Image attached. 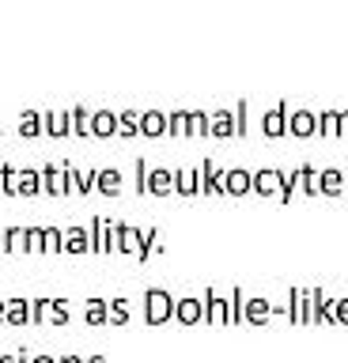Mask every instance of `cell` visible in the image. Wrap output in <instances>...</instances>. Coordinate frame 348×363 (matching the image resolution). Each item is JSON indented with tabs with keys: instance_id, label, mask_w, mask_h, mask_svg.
Listing matches in <instances>:
<instances>
[{
	"instance_id": "cell-1",
	"label": "cell",
	"mask_w": 348,
	"mask_h": 363,
	"mask_svg": "<svg viewBox=\"0 0 348 363\" xmlns=\"http://www.w3.org/2000/svg\"><path fill=\"white\" fill-rule=\"evenodd\" d=\"M174 306L178 303L163 288H148V291H144V322H148V325H163L167 318L174 314Z\"/></svg>"
},
{
	"instance_id": "cell-2",
	"label": "cell",
	"mask_w": 348,
	"mask_h": 363,
	"mask_svg": "<svg viewBox=\"0 0 348 363\" xmlns=\"http://www.w3.org/2000/svg\"><path fill=\"white\" fill-rule=\"evenodd\" d=\"M42 189H46L50 197H64V193H69V178H64L61 163H46V167H42Z\"/></svg>"
},
{
	"instance_id": "cell-3",
	"label": "cell",
	"mask_w": 348,
	"mask_h": 363,
	"mask_svg": "<svg viewBox=\"0 0 348 363\" xmlns=\"http://www.w3.org/2000/svg\"><path fill=\"white\" fill-rule=\"evenodd\" d=\"M42 121H46V136L53 140L72 133V110H42Z\"/></svg>"
},
{
	"instance_id": "cell-4",
	"label": "cell",
	"mask_w": 348,
	"mask_h": 363,
	"mask_svg": "<svg viewBox=\"0 0 348 363\" xmlns=\"http://www.w3.org/2000/svg\"><path fill=\"white\" fill-rule=\"evenodd\" d=\"M8 325H35V299H23V295L8 299Z\"/></svg>"
},
{
	"instance_id": "cell-5",
	"label": "cell",
	"mask_w": 348,
	"mask_h": 363,
	"mask_svg": "<svg viewBox=\"0 0 348 363\" xmlns=\"http://www.w3.org/2000/svg\"><path fill=\"white\" fill-rule=\"evenodd\" d=\"M64 254H91V227H64Z\"/></svg>"
},
{
	"instance_id": "cell-6",
	"label": "cell",
	"mask_w": 348,
	"mask_h": 363,
	"mask_svg": "<svg viewBox=\"0 0 348 363\" xmlns=\"http://www.w3.org/2000/svg\"><path fill=\"white\" fill-rule=\"evenodd\" d=\"M16 129L23 140H35V136L46 133V121H42V110H23L19 113V121H16Z\"/></svg>"
},
{
	"instance_id": "cell-7",
	"label": "cell",
	"mask_w": 348,
	"mask_h": 363,
	"mask_svg": "<svg viewBox=\"0 0 348 363\" xmlns=\"http://www.w3.org/2000/svg\"><path fill=\"white\" fill-rule=\"evenodd\" d=\"M42 189V167H19V197H38Z\"/></svg>"
},
{
	"instance_id": "cell-8",
	"label": "cell",
	"mask_w": 348,
	"mask_h": 363,
	"mask_svg": "<svg viewBox=\"0 0 348 363\" xmlns=\"http://www.w3.org/2000/svg\"><path fill=\"white\" fill-rule=\"evenodd\" d=\"M140 246H144V235L137 227L118 223V254H140Z\"/></svg>"
},
{
	"instance_id": "cell-9",
	"label": "cell",
	"mask_w": 348,
	"mask_h": 363,
	"mask_svg": "<svg viewBox=\"0 0 348 363\" xmlns=\"http://www.w3.org/2000/svg\"><path fill=\"white\" fill-rule=\"evenodd\" d=\"M167 129H171V121H167L163 110H144L140 113V133L144 136H163Z\"/></svg>"
},
{
	"instance_id": "cell-10",
	"label": "cell",
	"mask_w": 348,
	"mask_h": 363,
	"mask_svg": "<svg viewBox=\"0 0 348 363\" xmlns=\"http://www.w3.org/2000/svg\"><path fill=\"white\" fill-rule=\"evenodd\" d=\"M95 189L106 193V197H118V193H121V170H118V167H99Z\"/></svg>"
},
{
	"instance_id": "cell-11",
	"label": "cell",
	"mask_w": 348,
	"mask_h": 363,
	"mask_svg": "<svg viewBox=\"0 0 348 363\" xmlns=\"http://www.w3.org/2000/svg\"><path fill=\"white\" fill-rule=\"evenodd\" d=\"M84 322L87 325H106L110 322V299H99V295L87 299L84 303Z\"/></svg>"
},
{
	"instance_id": "cell-12",
	"label": "cell",
	"mask_w": 348,
	"mask_h": 363,
	"mask_svg": "<svg viewBox=\"0 0 348 363\" xmlns=\"http://www.w3.org/2000/svg\"><path fill=\"white\" fill-rule=\"evenodd\" d=\"M91 133L95 136H118V110H95L91 113Z\"/></svg>"
},
{
	"instance_id": "cell-13",
	"label": "cell",
	"mask_w": 348,
	"mask_h": 363,
	"mask_svg": "<svg viewBox=\"0 0 348 363\" xmlns=\"http://www.w3.org/2000/svg\"><path fill=\"white\" fill-rule=\"evenodd\" d=\"M91 113H95V110H87V106H72V133L80 136V140L95 136V133H91Z\"/></svg>"
},
{
	"instance_id": "cell-14",
	"label": "cell",
	"mask_w": 348,
	"mask_h": 363,
	"mask_svg": "<svg viewBox=\"0 0 348 363\" xmlns=\"http://www.w3.org/2000/svg\"><path fill=\"white\" fill-rule=\"evenodd\" d=\"M27 250V227H4V254H23Z\"/></svg>"
},
{
	"instance_id": "cell-15",
	"label": "cell",
	"mask_w": 348,
	"mask_h": 363,
	"mask_svg": "<svg viewBox=\"0 0 348 363\" xmlns=\"http://www.w3.org/2000/svg\"><path fill=\"white\" fill-rule=\"evenodd\" d=\"M140 133V113L137 110H118V136H137Z\"/></svg>"
},
{
	"instance_id": "cell-16",
	"label": "cell",
	"mask_w": 348,
	"mask_h": 363,
	"mask_svg": "<svg viewBox=\"0 0 348 363\" xmlns=\"http://www.w3.org/2000/svg\"><path fill=\"white\" fill-rule=\"evenodd\" d=\"M174 189V178H171V170H148V193H159V197H163V193H171Z\"/></svg>"
},
{
	"instance_id": "cell-17",
	"label": "cell",
	"mask_w": 348,
	"mask_h": 363,
	"mask_svg": "<svg viewBox=\"0 0 348 363\" xmlns=\"http://www.w3.org/2000/svg\"><path fill=\"white\" fill-rule=\"evenodd\" d=\"M0 193L19 197V170H16L12 163H0Z\"/></svg>"
},
{
	"instance_id": "cell-18",
	"label": "cell",
	"mask_w": 348,
	"mask_h": 363,
	"mask_svg": "<svg viewBox=\"0 0 348 363\" xmlns=\"http://www.w3.org/2000/svg\"><path fill=\"white\" fill-rule=\"evenodd\" d=\"M50 325H69L72 322V311H69V299H50V314H46Z\"/></svg>"
},
{
	"instance_id": "cell-19",
	"label": "cell",
	"mask_w": 348,
	"mask_h": 363,
	"mask_svg": "<svg viewBox=\"0 0 348 363\" xmlns=\"http://www.w3.org/2000/svg\"><path fill=\"white\" fill-rule=\"evenodd\" d=\"M110 325H129V299L125 295L110 299Z\"/></svg>"
},
{
	"instance_id": "cell-20",
	"label": "cell",
	"mask_w": 348,
	"mask_h": 363,
	"mask_svg": "<svg viewBox=\"0 0 348 363\" xmlns=\"http://www.w3.org/2000/svg\"><path fill=\"white\" fill-rule=\"evenodd\" d=\"M27 250L30 254H46V227H27Z\"/></svg>"
},
{
	"instance_id": "cell-21",
	"label": "cell",
	"mask_w": 348,
	"mask_h": 363,
	"mask_svg": "<svg viewBox=\"0 0 348 363\" xmlns=\"http://www.w3.org/2000/svg\"><path fill=\"white\" fill-rule=\"evenodd\" d=\"M174 314H178V322H197V314H201V303L197 299H182V303H178L174 306Z\"/></svg>"
},
{
	"instance_id": "cell-22",
	"label": "cell",
	"mask_w": 348,
	"mask_h": 363,
	"mask_svg": "<svg viewBox=\"0 0 348 363\" xmlns=\"http://www.w3.org/2000/svg\"><path fill=\"white\" fill-rule=\"evenodd\" d=\"M46 254H64V227H46Z\"/></svg>"
},
{
	"instance_id": "cell-23",
	"label": "cell",
	"mask_w": 348,
	"mask_h": 363,
	"mask_svg": "<svg viewBox=\"0 0 348 363\" xmlns=\"http://www.w3.org/2000/svg\"><path fill=\"white\" fill-rule=\"evenodd\" d=\"M174 189H182V193H193V189H197V182H193V170H178V174H174Z\"/></svg>"
},
{
	"instance_id": "cell-24",
	"label": "cell",
	"mask_w": 348,
	"mask_h": 363,
	"mask_svg": "<svg viewBox=\"0 0 348 363\" xmlns=\"http://www.w3.org/2000/svg\"><path fill=\"white\" fill-rule=\"evenodd\" d=\"M155 238H159V231H148V235H144V246H140V261H148L152 254H155Z\"/></svg>"
},
{
	"instance_id": "cell-25",
	"label": "cell",
	"mask_w": 348,
	"mask_h": 363,
	"mask_svg": "<svg viewBox=\"0 0 348 363\" xmlns=\"http://www.w3.org/2000/svg\"><path fill=\"white\" fill-rule=\"evenodd\" d=\"M46 314H50V299L42 295V299H35V325H46Z\"/></svg>"
},
{
	"instance_id": "cell-26",
	"label": "cell",
	"mask_w": 348,
	"mask_h": 363,
	"mask_svg": "<svg viewBox=\"0 0 348 363\" xmlns=\"http://www.w3.org/2000/svg\"><path fill=\"white\" fill-rule=\"evenodd\" d=\"M137 193H148V163L137 159Z\"/></svg>"
},
{
	"instance_id": "cell-27",
	"label": "cell",
	"mask_w": 348,
	"mask_h": 363,
	"mask_svg": "<svg viewBox=\"0 0 348 363\" xmlns=\"http://www.w3.org/2000/svg\"><path fill=\"white\" fill-rule=\"evenodd\" d=\"M189 121H193V118H189V113H182V110H178V113H171V133H182Z\"/></svg>"
},
{
	"instance_id": "cell-28",
	"label": "cell",
	"mask_w": 348,
	"mask_h": 363,
	"mask_svg": "<svg viewBox=\"0 0 348 363\" xmlns=\"http://www.w3.org/2000/svg\"><path fill=\"white\" fill-rule=\"evenodd\" d=\"M0 363H30V356H27V348H19V352H4Z\"/></svg>"
},
{
	"instance_id": "cell-29",
	"label": "cell",
	"mask_w": 348,
	"mask_h": 363,
	"mask_svg": "<svg viewBox=\"0 0 348 363\" xmlns=\"http://www.w3.org/2000/svg\"><path fill=\"white\" fill-rule=\"evenodd\" d=\"M208 303H212V306H208V314H212V318H216V322H220V318H223V303L216 299V295H208Z\"/></svg>"
},
{
	"instance_id": "cell-30",
	"label": "cell",
	"mask_w": 348,
	"mask_h": 363,
	"mask_svg": "<svg viewBox=\"0 0 348 363\" xmlns=\"http://www.w3.org/2000/svg\"><path fill=\"white\" fill-rule=\"evenodd\" d=\"M30 363H61V356H50V352H38V356H30Z\"/></svg>"
},
{
	"instance_id": "cell-31",
	"label": "cell",
	"mask_w": 348,
	"mask_h": 363,
	"mask_svg": "<svg viewBox=\"0 0 348 363\" xmlns=\"http://www.w3.org/2000/svg\"><path fill=\"white\" fill-rule=\"evenodd\" d=\"M0 325H8V299H0Z\"/></svg>"
},
{
	"instance_id": "cell-32",
	"label": "cell",
	"mask_w": 348,
	"mask_h": 363,
	"mask_svg": "<svg viewBox=\"0 0 348 363\" xmlns=\"http://www.w3.org/2000/svg\"><path fill=\"white\" fill-rule=\"evenodd\" d=\"M61 363H87V359H80V356H72V352H69V356H61Z\"/></svg>"
},
{
	"instance_id": "cell-33",
	"label": "cell",
	"mask_w": 348,
	"mask_h": 363,
	"mask_svg": "<svg viewBox=\"0 0 348 363\" xmlns=\"http://www.w3.org/2000/svg\"><path fill=\"white\" fill-rule=\"evenodd\" d=\"M87 363H106V356H87Z\"/></svg>"
},
{
	"instance_id": "cell-34",
	"label": "cell",
	"mask_w": 348,
	"mask_h": 363,
	"mask_svg": "<svg viewBox=\"0 0 348 363\" xmlns=\"http://www.w3.org/2000/svg\"><path fill=\"white\" fill-rule=\"evenodd\" d=\"M0 250H4V227H0Z\"/></svg>"
}]
</instances>
